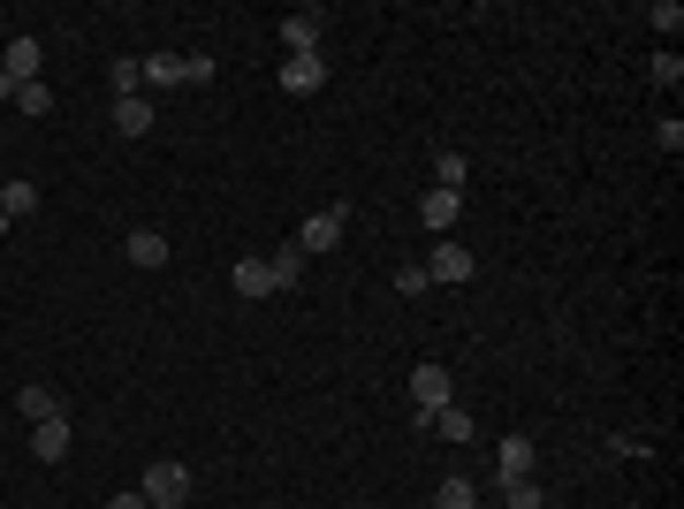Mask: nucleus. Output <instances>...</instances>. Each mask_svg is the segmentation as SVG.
<instances>
[{
    "label": "nucleus",
    "instance_id": "obj_26",
    "mask_svg": "<svg viewBox=\"0 0 684 509\" xmlns=\"http://www.w3.org/2000/svg\"><path fill=\"white\" fill-rule=\"evenodd\" d=\"M434 282H426V267H396V297H426Z\"/></svg>",
    "mask_w": 684,
    "mask_h": 509
},
{
    "label": "nucleus",
    "instance_id": "obj_2",
    "mask_svg": "<svg viewBox=\"0 0 684 509\" xmlns=\"http://www.w3.org/2000/svg\"><path fill=\"white\" fill-rule=\"evenodd\" d=\"M342 228H350V205H320V213H312V221H305V228H297V251H305V259H320V251H335L342 244Z\"/></svg>",
    "mask_w": 684,
    "mask_h": 509
},
{
    "label": "nucleus",
    "instance_id": "obj_17",
    "mask_svg": "<svg viewBox=\"0 0 684 509\" xmlns=\"http://www.w3.org/2000/svg\"><path fill=\"white\" fill-rule=\"evenodd\" d=\"M0 213L8 221H31L38 213V182H0Z\"/></svg>",
    "mask_w": 684,
    "mask_h": 509
},
{
    "label": "nucleus",
    "instance_id": "obj_28",
    "mask_svg": "<svg viewBox=\"0 0 684 509\" xmlns=\"http://www.w3.org/2000/svg\"><path fill=\"white\" fill-rule=\"evenodd\" d=\"M654 145H662V153H684V122H677V115H662V130H654Z\"/></svg>",
    "mask_w": 684,
    "mask_h": 509
},
{
    "label": "nucleus",
    "instance_id": "obj_6",
    "mask_svg": "<svg viewBox=\"0 0 684 509\" xmlns=\"http://www.w3.org/2000/svg\"><path fill=\"white\" fill-rule=\"evenodd\" d=\"M0 69H8L15 84H38V69H46V46H38L31 31H15V38L0 46Z\"/></svg>",
    "mask_w": 684,
    "mask_h": 509
},
{
    "label": "nucleus",
    "instance_id": "obj_31",
    "mask_svg": "<svg viewBox=\"0 0 684 509\" xmlns=\"http://www.w3.org/2000/svg\"><path fill=\"white\" fill-rule=\"evenodd\" d=\"M8 228H15V221H8V213H0V236H8Z\"/></svg>",
    "mask_w": 684,
    "mask_h": 509
},
{
    "label": "nucleus",
    "instance_id": "obj_10",
    "mask_svg": "<svg viewBox=\"0 0 684 509\" xmlns=\"http://www.w3.org/2000/svg\"><path fill=\"white\" fill-rule=\"evenodd\" d=\"M457 213H464V190H426V198H418V221H426L434 236H449Z\"/></svg>",
    "mask_w": 684,
    "mask_h": 509
},
{
    "label": "nucleus",
    "instance_id": "obj_19",
    "mask_svg": "<svg viewBox=\"0 0 684 509\" xmlns=\"http://www.w3.org/2000/svg\"><path fill=\"white\" fill-rule=\"evenodd\" d=\"M107 84H115V99H130V92H145V69H138V54H115V69H107Z\"/></svg>",
    "mask_w": 684,
    "mask_h": 509
},
{
    "label": "nucleus",
    "instance_id": "obj_9",
    "mask_svg": "<svg viewBox=\"0 0 684 509\" xmlns=\"http://www.w3.org/2000/svg\"><path fill=\"white\" fill-rule=\"evenodd\" d=\"M69 449H76V434H69V411H61V418H46V426H31V457H38V464H61Z\"/></svg>",
    "mask_w": 684,
    "mask_h": 509
},
{
    "label": "nucleus",
    "instance_id": "obj_30",
    "mask_svg": "<svg viewBox=\"0 0 684 509\" xmlns=\"http://www.w3.org/2000/svg\"><path fill=\"white\" fill-rule=\"evenodd\" d=\"M0 99H15V76H8V69H0Z\"/></svg>",
    "mask_w": 684,
    "mask_h": 509
},
{
    "label": "nucleus",
    "instance_id": "obj_4",
    "mask_svg": "<svg viewBox=\"0 0 684 509\" xmlns=\"http://www.w3.org/2000/svg\"><path fill=\"white\" fill-rule=\"evenodd\" d=\"M138 495H145L153 509H182V502H190V464H153Z\"/></svg>",
    "mask_w": 684,
    "mask_h": 509
},
{
    "label": "nucleus",
    "instance_id": "obj_29",
    "mask_svg": "<svg viewBox=\"0 0 684 509\" xmlns=\"http://www.w3.org/2000/svg\"><path fill=\"white\" fill-rule=\"evenodd\" d=\"M107 509H153V502H145V495H115Z\"/></svg>",
    "mask_w": 684,
    "mask_h": 509
},
{
    "label": "nucleus",
    "instance_id": "obj_3",
    "mask_svg": "<svg viewBox=\"0 0 684 509\" xmlns=\"http://www.w3.org/2000/svg\"><path fill=\"white\" fill-rule=\"evenodd\" d=\"M290 99H312L328 84V54H282V76H274Z\"/></svg>",
    "mask_w": 684,
    "mask_h": 509
},
{
    "label": "nucleus",
    "instance_id": "obj_22",
    "mask_svg": "<svg viewBox=\"0 0 684 509\" xmlns=\"http://www.w3.org/2000/svg\"><path fill=\"white\" fill-rule=\"evenodd\" d=\"M464 175H472L464 153H441V161H434V190H464Z\"/></svg>",
    "mask_w": 684,
    "mask_h": 509
},
{
    "label": "nucleus",
    "instance_id": "obj_11",
    "mask_svg": "<svg viewBox=\"0 0 684 509\" xmlns=\"http://www.w3.org/2000/svg\"><path fill=\"white\" fill-rule=\"evenodd\" d=\"M228 289L251 305V297H274V274H267V259H236L228 267Z\"/></svg>",
    "mask_w": 684,
    "mask_h": 509
},
{
    "label": "nucleus",
    "instance_id": "obj_5",
    "mask_svg": "<svg viewBox=\"0 0 684 509\" xmlns=\"http://www.w3.org/2000/svg\"><path fill=\"white\" fill-rule=\"evenodd\" d=\"M320 38H328V8H297L282 23V54H320Z\"/></svg>",
    "mask_w": 684,
    "mask_h": 509
},
{
    "label": "nucleus",
    "instance_id": "obj_12",
    "mask_svg": "<svg viewBox=\"0 0 684 509\" xmlns=\"http://www.w3.org/2000/svg\"><path fill=\"white\" fill-rule=\"evenodd\" d=\"M115 130H122V138H153V99H145V92L115 99Z\"/></svg>",
    "mask_w": 684,
    "mask_h": 509
},
{
    "label": "nucleus",
    "instance_id": "obj_25",
    "mask_svg": "<svg viewBox=\"0 0 684 509\" xmlns=\"http://www.w3.org/2000/svg\"><path fill=\"white\" fill-rule=\"evenodd\" d=\"M15 107H23V115H54V92H46V84H15Z\"/></svg>",
    "mask_w": 684,
    "mask_h": 509
},
{
    "label": "nucleus",
    "instance_id": "obj_7",
    "mask_svg": "<svg viewBox=\"0 0 684 509\" xmlns=\"http://www.w3.org/2000/svg\"><path fill=\"white\" fill-rule=\"evenodd\" d=\"M472 274H480V259H472L464 244H434V251H426V282H449V289H457V282H472Z\"/></svg>",
    "mask_w": 684,
    "mask_h": 509
},
{
    "label": "nucleus",
    "instance_id": "obj_23",
    "mask_svg": "<svg viewBox=\"0 0 684 509\" xmlns=\"http://www.w3.org/2000/svg\"><path fill=\"white\" fill-rule=\"evenodd\" d=\"M647 23H654L662 38H677V31H684V8H677V0H654V8H647Z\"/></svg>",
    "mask_w": 684,
    "mask_h": 509
},
{
    "label": "nucleus",
    "instance_id": "obj_1",
    "mask_svg": "<svg viewBox=\"0 0 684 509\" xmlns=\"http://www.w3.org/2000/svg\"><path fill=\"white\" fill-rule=\"evenodd\" d=\"M449 403H457V380H449V365L418 357V365H411V418H418V426H434V411H449Z\"/></svg>",
    "mask_w": 684,
    "mask_h": 509
},
{
    "label": "nucleus",
    "instance_id": "obj_24",
    "mask_svg": "<svg viewBox=\"0 0 684 509\" xmlns=\"http://www.w3.org/2000/svg\"><path fill=\"white\" fill-rule=\"evenodd\" d=\"M647 76H654V84H684V61H677V46H662V54L647 61Z\"/></svg>",
    "mask_w": 684,
    "mask_h": 509
},
{
    "label": "nucleus",
    "instance_id": "obj_21",
    "mask_svg": "<svg viewBox=\"0 0 684 509\" xmlns=\"http://www.w3.org/2000/svg\"><path fill=\"white\" fill-rule=\"evenodd\" d=\"M503 502L510 509H547V487H540V480H503Z\"/></svg>",
    "mask_w": 684,
    "mask_h": 509
},
{
    "label": "nucleus",
    "instance_id": "obj_13",
    "mask_svg": "<svg viewBox=\"0 0 684 509\" xmlns=\"http://www.w3.org/2000/svg\"><path fill=\"white\" fill-rule=\"evenodd\" d=\"M122 259H130V267H168V236H161V228H130Z\"/></svg>",
    "mask_w": 684,
    "mask_h": 509
},
{
    "label": "nucleus",
    "instance_id": "obj_18",
    "mask_svg": "<svg viewBox=\"0 0 684 509\" xmlns=\"http://www.w3.org/2000/svg\"><path fill=\"white\" fill-rule=\"evenodd\" d=\"M426 434H441V441H472L480 426H472V411H464V403H449V411H434V426H426Z\"/></svg>",
    "mask_w": 684,
    "mask_h": 509
},
{
    "label": "nucleus",
    "instance_id": "obj_27",
    "mask_svg": "<svg viewBox=\"0 0 684 509\" xmlns=\"http://www.w3.org/2000/svg\"><path fill=\"white\" fill-rule=\"evenodd\" d=\"M182 84H213V54H182Z\"/></svg>",
    "mask_w": 684,
    "mask_h": 509
},
{
    "label": "nucleus",
    "instance_id": "obj_8",
    "mask_svg": "<svg viewBox=\"0 0 684 509\" xmlns=\"http://www.w3.org/2000/svg\"><path fill=\"white\" fill-rule=\"evenodd\" d=\"M532 464H540L532 434H503V441H495V472H503V480H532Z\"/></svg>",
    "mask_w": 684,
    "mask_h": 509
},
{
    "label": "nucleus",
    "instance_id": "obj_15",
    "mask_svg": "<svg viewBox=\"0 0 684 509\" xmlns=\"http://www.w3.org/2000/svg\"><path fill=\"white\" fill-rule=\"evenodd\" d=\"M267 274H274V297H282V289H297V282H305V251H297V244H282V251L267 259Z\"/></svg>",
    "mask_w": 684,
    "mask_h": 509
},
{
    "label": "nucleus",
    "instance_id": "obj_14",
    "mask_svg": "<svg viewBox=\"0 0 684 509\" xmlns=\"http://www.w3.org/2000/svg\"><path fill=\"white\" fill-rule=\"evenodd\" d=\"M15 411H23V418H31V426H46V418H61V395H54V388H38V380H31V388H15Z\"/></svg>",
    "mask_w": 684,
    "mask_h": 509
},
{
    "label": "nucleus",
    "instance_id": "obj_20",
    "mask_svg": "<svg viewBox=\"0 0 684 509\" xmlns=\"http://www.w3.org/2000/svg\"><path fill=\"white\" fill-rule=\"evenodd\" d=\"M145 84H182V54H138Z\"/></svg>",
    "mask_w": 684,
    "mask_h": 509
},
{
    "label": "nucleus",
    "instance_id": "obj_16",
    "mask_svg": "<svg viewBox=\"0 0 684 509\" xmlns=\"http://www.w3.org/2000/svg\"><path fill=\"white\" fill-rule=\"evenodd\" d=\"M434 509H480V487H472L464 472H449V480L434 487Z\"/></svg>",
    "mask_w": 684,
    "mask_h": 509
}]
</instances>
